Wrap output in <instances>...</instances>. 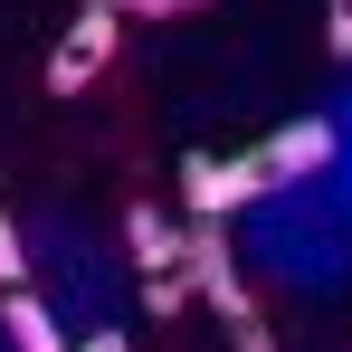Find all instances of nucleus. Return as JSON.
<instances>
[{
	"label": "nucleus",
	"mask_w": 352,
	"mask_h": 352,
	"mask_svg": "<svg viewBox=\"0 0 352 352\" xmlns=\"http://www.w3.org/2000/svg\"><path fill=\"white\" fill-rule=\"evenodd\" d=\"M76 352H124V333H96V343H76Z\"/></svg>",
	"instance_id": "obj_11"
},
{
	"label": "nucleus",
	"mask_w": 352,
	"mask_h": 352,
	"mask_svg": "<svg viewBox=\"0 0 352 352\" xmlns=\"http://www.w3.org/2000/svg\"><path fill=\"white\" fill-rule=\"evenodd\" d=\"M0 286H19V229L0 219Z\"/></svg>",
	"instance_id": "obj_9"
},
{
	"label": "nucleus",
	"mask_w": 352,
	"mask_h": 352,
	"mask_svg": "<svg viewBox=\"0 0 352 352\" xmlns=\"http://www.w3.org/2000/svg\"><path fill=\"white\" fill-rule=\"evenodd\" d=\"M229 343H238V352H276V343H267V324H238Z\"/></svg>",
	"instance_id": "obj_10"
},
{
	"label": "nucleus",
	"mask_w": 352,
	"mask_h": 352,
	"mask_svg": "<svg viewBox=\"0 0 352 352\" xmlns=\"http://www.w3.org/2000/svg\"><path fill=\"white\" fill-rule=\"evenodd\" d=\"M115 38H124V19H115V10H76V29H67V38H58V58H48V96L96 86V76L115 67Z\"/></svg>",
	"instance_id": "obj_2"
},
{
	"label": "nucleus",
	"mask_w": 352,
	"mask_h": 352,
	"mask_svg": "<svg viewBox=\"0 0 352 352\" xmlns=\"http://www.w3.org/2000/svg\"><path fill=\"white\" fill-rule=\"evenodd\" d=\"M143 305H153V314H181V305H190V276H181V267L172 276H143Z\"/></svg>",
	"instance_id": "obj_6"
},
{
	"label": "nucleus",
	"mask_w": 352,
	"mask_h": 352,
	"mask_svg": "<svg viewBox=\"0 0 352 352\" xmlns=\"http://www.w3.org/2000/svg\"><path fill=\"white\" fill-rule=\"evenodd\" d=\"M0 314H10V343H19V352H67V333L48 324V305H38L29 286H10V305H0Z\"/></svg>",
	"instance_id": "obj_5"
},
{
	"label": "nucleus",
	"mask_w": 352,
	"mask_h": 352,
	"mask_svg": "<svg viewBox=\"0 0 352 352\" xmlns=\"http://www.w3.org/2000/svg\"><path fill=\"white\" fill-rule=\"evenodd\" d=\"M181 200H190L200 219H229L238 200H257V172H248V162H210V153H190V162H181Z\"/></svg>",
	"instance_id": "obj_3"
},
{
	"label": "nucleus",
	"mask_w": 352,
	"mask_h": 352,
	"mask_svg": "<svg viewBox=\"0 0 352 352\" xmlns=\"http://www.w3.org/2000/svg\"><path fill=\"white\" fill-rule=\"evenodd\" d=\"M248 172H257V190H286V181H305V172H324L333 162V115H295V124H276L257 153H238Z\"/></svg>",
	"instance_id": "obj_1"
},
{
	"label": "nucleus",
	"mask_w": 352,
	"mask_h": 352,
	"mask_svg": "<svg viewBox=\"0 0 352 352\" xmlns=\"http://www.w3.org/2000/svg\"><path fill=\"white\" fill-rule=\"evenodd\" d=\"M124 238H133V267H143V276H172L181 267V229L162 210H124Z\"/></svg>",
	"instance_id": "obj_4"
},
{
	"label": "nucleus",
	"mask_w": 352,
	"mask_h": 352,
	"mask_svg": "<svg viewBox=\"0 0 352 352\" xmlns=\"http://www.w3.org/2000/svg\"><path fill=\"white\" fill-rule=\"evenodd\" d=\"M190 10H210V0H190Z\"/></svg>",
	"instance_id": "obj_13"
},
{
	"label": "nucleus",
	"mask_w": 352,
	"mask_h": 352,
	"mask_svg": "<svg viewBox=\"0 0 352 352\" xmlns=\"http://www.w3.org/2000/svg\"><path fill=\"white\" fill-rule=\"evenodd\" d=\"M190 0H115V19H181Z\"/></svg>",
	"instance_id": "obj_8"
},
{
	"label": "nucleus",
	"mask_w": 352,
	"mask_h": 352,
	"mask_svg": "<svg viewBox=\"0 0 352 352\" xmlns=\"http://www.w3.org/2000/svg\"><path fill=\"white\" fill-rule=\"evenodd\" d=\"M76 10H115V0H76Z\"/></svg>",
	"instance_id": "obj_12"
},
{
	"label": "nucleus",
	"mask_w": 352,
	"mask_h": 352,
	"mask_svg": "<svg viewBox=\"0 0 352 352\" xmlns=\"http://www.w3.org/2000/svg\"><path fill=\"white\" fill-rule=\"evenodd\" d=\"M324 58L352 67V0H333V19H324Z\"/></svg>",
	"instance_id": "obj_7"
}]
</instances>
